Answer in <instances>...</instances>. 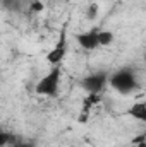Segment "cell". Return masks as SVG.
I'll use <instances>...</instances> for the list:
<instances>
[{"instance_id": "obj_1", "label": "cell", "mask_w": 146, "mask_h": 147, "mask_svg": "<svg viewBox=\"0 0 146 147\" xmlns=\"http://www.w3.org/2000/svg\"><path fill=\"white\" fill-rule=\"evenodd\" d=\"M108 84L120 94H131L138 87V77L131 69H122L108 77Z\"/></svg>"}, {"instance_id": "obj_2", "label": "cell", "mask_w": 146, "mask_h": 147, "mask_svg": "<svg viewBox=\"0 0 146 147\" xmlns=\"http://www.w3.org/2000/svg\"><path fill=\"white\" fill-rule=\"evenodd\" d=\"M60 74L62 69L60 65H55L50 69V72L45 74L36 84V92L40 96H55L59 91V84H60Z\"/></svg>"}, {"instance_id": "obj_3", "label": "cell", "mask_w": 146, "mask_h": 147, "mask_svg": "<svg viewBox=\"0 0 146 147\" xmlns=\"http://www.w3.org/2000/svg\"><path fill=\"white\" fill-rule=\"evenodd\" d=\"M108 84V75L105 72H96L89 74L81 80V86L84 87V91H88L89 94H100L105 86Z\"/></svg>"}, {"instance_id": "obj_4", "label": "cell", "mask_w": 146, "mask_h": 147, "mask_svg": "<svg viewBox=\"0 0 146 147\" xmlns=\"http://www.w3.org/2000/svg\"><path fill=\"white\" fill-rule=\"evenodd\" d=\"M65 53H67V38H65V31H62L59 41H57V45L53 46V50L48 51L46 60H48V63L53 65V67H55V65H60L62 60H64V57H65Z\"/></svg>"}, {"instance_id": "obj_5", "label": "cell", "mask_w": 146, "mask_h": 147, "mask_svg": "<svg viewBox=\"0 0 146 147\" xmlns=\"http://www.w3.org/2000/svg\"><path fill=\"white\" fill-rule=\"evenodd\" d=\"M77 43H79V46L83 48V50H88V51H91V50H96L100 45H98V31L96 29H89V31H84V33H79L77 36Z\"/></svg>"}, {"instance_id": "obj_6", "label": "cell", "mask_w": 146, "mask_h": 147, "mask_svg": "<svg viewBox=\"0 0 146 147\" xmlns=\"http://www.w3.org/2000/svg\"><path fill=\"white\" fill-rule=\"evenodd\" d=\"M129 115H132V118L139 120V121H145L146 120V103L145 101H136L131 110H129Z\"/></svg>"}, {"instance_id": "obj_7", "label": "cell", "mask_w": 146, "mask_h": 147, "mask_svg": "<svg viewBox=\"0 0 146 147\" xmlns=\"http://www.w3.org/2000/svg\"><path fill=\"white\" fill-rule=\"evenodd\" d=\"M113 41V34L110 31H98V45L100 46H108Z\"/></svg>"}, {"instance_id": "obj_8", "label": "cell", "mask_w": 146, "mask_h": 147, "mask_svg": "<svg viewBox=\"0 0 146 147\" xmlns=\"http://www.w3.org/2000/svg\"><path fill=\"white\" fill-rule=\"evenodd\" d=\"M14 140H16V137H14L10 132L0 130V147H5L7 144H12Z\"/></svg>"}, {"instance_id": "obj_9", "label": "cell", "mask_w": 146, "mask_h": 147, "mask_svg": "<svg viewBox=\"0 0 146 147\" xmlns=\"http://www.w3.org/2000/svg\"><path fill=\"white\" fill-rule=\"evenodd\" d=\"M96 14H98V5H96V3H93V5L88 9V17H91V19H93Z\"/></svg>"}, {"instance_id": "obj_10", "label": "cell", "mask_w": 146, "mask_h": 147, "mask_svg": "<svg viewBox=\"0 0 146 147\" xmlns=\"http://www.w3.org/2000/svg\"><path fill=\"white\" fill-rule=\"evenodd\" d=\"M31 9H33L35 12H40V10H43V3H41L40 0H36V2H33V5H31Z\"/></svg>"}, {"instance_id": "obj_11", "label": "cell", "mask_w": 146, "mask_h": 147, "mask_svg": "<svg viewBox=\"0 0 146 147\" xmlns=\"http://www.w3.org/2000/svg\"><path fill=\"white\" fill-rule=\"evenodd\" d=\"M17 147H33V146H29V144H23V146H17Z\"/></svg>"}]
</instances>
